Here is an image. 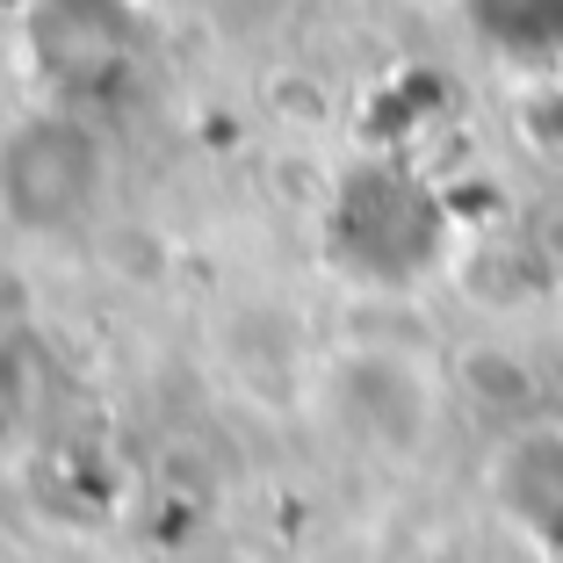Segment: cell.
I'll return each instance as SVG.
<instances>
[{"instance_id":"1","label":"cell","mask_w":563,"mask_h":563,"mask_svg":"<svg viewBox=\"0 0 563 563\" xmlns=\"http://www.w3.org/2000/svg\"><path fill=\"white\" fill-rule=\"evenodd\" d=\"M109 202V137L80 109H36L0 131V224L22 239H73Z\"/></svg>"},{"instance_id":"2","label":"cell","mask_w":563,"mask_h":563,"mask_svg":"<svg viewBox=\"0 0 563 563\" xmlns=\"http://www.w3.org/2000/svg\"><path fill=\"white\" fill-rule=\"evenodd\" d=\"M325 246L354 282L405 289L448 246V210L412 166H354L325 217Z\"/></svg>"},{"instance_id":"3","label":"cell","mask_w":563,"mask_h":563,"mask_svg":"<svg viewBox=\"0 0 563 563\" xmlns=\"http://www.w3.org/2000/svg\"><path fill=\"white\" fill-rule=\"evenodd\" d=\"M318 405L340 427V441H354L376 463H412L441 427V383L419 354L405 347H347L332 354Z\"/></svg>"},{"instance_id":"4","label":"cell","mask_w":563,"mask_h":563,"mask_svg":"<svg viewBox=\"0 0 563 563\" xmlns=\"http://www.w3.org/2000/svg\"><path fill=\"white\" fill-rule=\"evenodd\" d=\"M492 492L514 506L520 528H542V534H563V433L542 427V433H520L492 470Z\"/></svg>"},{"instance_id":"5","label":"cell","mask_w":563,"mask_h":563,"mask_svg":"<svg viewBox=\"0 0 563 563\" xmlns=\"http://www.w3.org/2000/svg\"><path fill=\"white\" fill-rule=\"evenodd\" d=\"M463 22L506 66H563V0H463Z\"/></svg>"}]
</instances>
